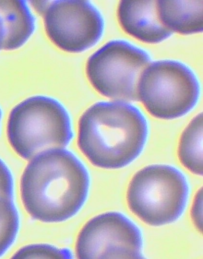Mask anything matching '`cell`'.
I'll use <instances>...</instances> for the list:
<instances>
[{
  "label": "cell",
  "instance_id": "6da1fadb",
  "mask_svg": "<svg viewBox=\"0 0 203 259\" xmlns=\"http://www.w3.org/2000/svg\"><path fill=\"white\" fill-rule=\"evenodd\" d=\"M89 182L88 171L73 153L48 150L34 157L25 168L20 183L22 201L34 219L62 222L84 205Z\"/></svg>",
  "mask_w": 203,
  "mask_h": 259
},
{
  "label": "cell",
  "instance_id": "7a4b0ae2",
  "mask_svg": "<svg viewBox=\"0 0 203 259\" xmlns=\"http://www.w3.org/2000/svg\"><path fill=\"white\" fill-rule=\"evenodd\" d=\"M148 133L146 118L137 107L122 101H102L92 105L81 116L77 143L93 165L117 169L140 154Z\"/></svg>",
  "mask_w": 203,
  "mask_h": 259
},
{
  "label": "cell",
  "instance_id": "3957f363",
  "mask_svg": "<svg viewBox=\"0 0 203 259\" xmlns=\"http://www.w3.org/2000/svg\"><path fill=\"white\" fill-rule=\"evenodd\" d=\"M7 132L13 149L27 160L66 147L73 137L66 109L56 100L44 96L31 97L14 107Z\"/></svg>",
  "mask_w": 203,
  "mask_h": 259
},
{
  "label": "cell",
  "instance_id": "277c9868",
  "mask_svg": "<svg viewBox=\"0 0 203 259\" xmlns=\"http://www.w3.org/2000/svg\"><path fill=\"white\" fill-rule=\"evenodd\" d=\"M189 193L185 176L177 168L152 164L137 171L127 192L131 211L153 226L173 223L183 212Z\"/></svg>",
  "mask_w": 203,
  "mask_h": 259
},
{
  "label": "cell",
  "instance_id": "5b68a950",
  "mask_svg": "<svg viewBox=\"0 0 203 259\" xmlns=\"http://www.w3.org/2000/svg\"><path fill=\"white\" fill-rule=\"evenodd\" d=\"M199 84L193 72L175 60L153 62L143 71L138 87L139 99L153 116L173 119L196 104Z\"/></svg>",
  "mask_w": 203,
  "mask_h": 259
},
{
  "label": "cell",
  "instance_id": "8992f818",
  "mask_svg": "<svg viewBox=\"0 0 203 259\" xmlns=\"http://www.w3.org/2000/svg\"><path fill=\"white\" fill-rule=\"evenodd\" d=\"M150 61L148 54L124 40H111L89 58L86 73L101 94L122 101H139V81Z\"/></svg>",
  "mask_w": 203,
  "mask_h": 259
},
{
  "label": "cell",
  "instance_id": "52a82bcc",
  "mask_svg": "<svg viewBox=\"0 0 203 259\" xmlns=\"http://www.w3.org/2000/svg\"><path fill=\"white\" fill-rule=\"evenodd\" d=\"M42 15L49 37L67 52L78 53L91 48L103 33V18L89 1H48Z\"/></svg>",
  "mask_w": 203,
  "mask_h": 259
},
{
  "label": "cell",
  "instance_id": "ba28073f",
  "mask_svg": "<svg viewBox=\"0 0 203 259\" xmlns=\"http://www.w3.org/2000/svg\"><path fill=\"white\" fill-rule=\"evenodd\" d=\"M121 245L141 250L142 233L123 213L109 211L97 215L83 226L75 246L77 259H97L110 245Z\"/></svg>",
  "mask_w": 203,
  "mask_h": 259
},
{
  "label": "cell",
  "instance_id": "9c48e42d",
  "mask_svg": "<svg viewBox=\"0 0 203 259\" xmlns=\"http://www.w3.org/2000/svg\"><path fill=\"white\" fill-rule=\"evenodd\" d=\"M117 15L125 31L142 41L158 43L173 33L160 20L157 1H121Z\"/></svg>",
  "mask_w": 203,
  "mask_h": 259
},
{
  "label": "cell",
  "instance_id": "30bf717a",
  "mask_svg": "<svg viewBox=\"0 0 203 259\" xmlns=\"http://www.w3.org/2000/svg\"><path fill=\"white\" fill-rule=\"evenodd\" d=\"M0 17L4 29L2 49L19 48L27 40L34 29V19L25 1L0 0Z\"/></svg>",
  "mask_w": 203,
  "mask_h": 259
},
{
  "label": "cell",
  "instance_id": "8fae6325",
  "mask_svg": "<svg viewBox=\"0 0 203 259\" xmlns=\"http://www.w3.org/2000/svg\"><path fill=\"white\" fill-rule=\"evenodd\" d=\"M161 22L183 34L202 30V1H157Z\"/></svg>",
  "mask_w": 203,
  "mask_h": 259
},
{
  "label": "cell",
  "instance_id": "7c38bea8",
  "mask_svg": "<svg viewBox=\"0 0 203 259\" xmlns=\"http://www.w3.org/2000/svg\"><path fill=\"white\" fill-rule=\"evenodd\" d=\"M202 116L197 115L188 124L181 136L178 157L181 163L191 172L202 174Z\"/></svg>",
  "mask_w": 203,
  "mask_h": 259
},
{
  "label": "cell",
  "instance_id": "4fadbf2b",
  "mask_svg": "<svg viewBox=\"0 0 203 259\" xmlns=\"http://www.w3.org/2000/svg\"><path fill=\"white\" fill-rule=\"evenodd\" d=\"M18 228L19 217L12 199L0 195V256L13 242Z\"/></svg>",
  "mask_w": 203,
  "mask_h": 259
},
{
  "label": "cell",
  "instance_id": "5bb4252c",
  "mask_svg": "<svg viewBox=\"0 0 203 259\" xmlns=\"http://www.w3.org/2000/svg\"><path fill=\"white\" fill-rule=\"evenodd\" d=\"M66 248H59L45 243L32 244L18 250L10 259H72Z\"/></svg>",
  "mask_w": 203,
  "mask_h": 259
},
{
  "label": "cell",
  "instance_id": "9a60e30c",
  "mask_svg": "<svg viewBox=\"0 0 203 259\" xmlns=\"http://www.w3.org/2000/svg\"><path fill=\"white\" fill-rule=\"evenodd\" d=\"M97 259H146L140 251L121 245H110Z\"/></svg>",
  "mask_w": 203,
  "mask_h": 259
},
{
  "label": "cell",
  "instance_id": "2e32d148",
  "mask_svg": "<svg viewBox=\"0 0 203 259\" xmlns=\"http://www.w3.org/2000/svg\"><path fill=\"white\" fill-rule=\"evenodd\" d=\"M13 193L12 174L6 164L0 159V195L12 199Z\"/></svg>",
  "mask_w": 203,
  "mask_h": 259
},
{
  "label": "cell",
  "instance_id": "e0dca14e",
  "mask_svg": "<svg viewBox=\"0 0 203 259\" xmlns=\"http://www.w3.org/2000/svg\"><path fill=\"white\" fill-rule=\"evenodd\" d=\"M199 209H201V189L198 192L197 195L195 198L192 209V216L193 220L194 222L198 225L197 227H200L199 223L200 224L201 223L199 221V219L201 220V218L199 217V214L200 217L201 216V215L199 213Z\"/></svg>",
  "mask_w": 203,
  "mask_h": 259
},
{
  "label": "cell",
  "instance_id": "ac0fdd59",
  "mask_svg": "<svg viewBox=\"0 0 203 259\" xmlns=\"http://www.w3.org/2000/svg\"><path fill=\"white\" fill-rule=\"evenodd\" d=\"M4 38V29L2 20L0 17V50L2 49Z\"/></svg>",
  "mask_w": 203,
  "mask_h": 259
},
{
  "label": "cell",
  "instance_id": "d6986e66",
  "mask_svg": "<svg viewBox=\"0 0 203 259\" xmlns=\"http://www.w3.org/2000/svg\"><path fill=\"white\" fill-rule=\"evenodd\" d=\"M1 116H2V112H1V110L0 109V122H1Z\"/></svg>",
  "mask_w": 203,
  "mask_h": 259
}]
</instances>
